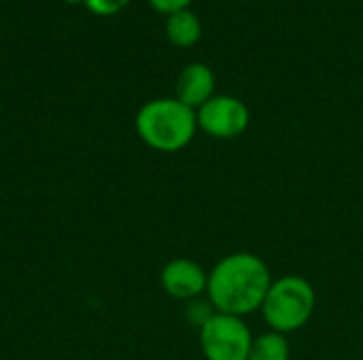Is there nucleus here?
<instances>
[{
  "label": "nucleus",
  "instance_id": "nucleus-4",
  "mask_svg": "<svg viewBox=\"0 0 363 360\" xmlns=\"http://www.w3.org/2000/svg\"><path fill=\"white\" fill-rule=\"evenodd\" d=\"M198 333L200 350L206 360H249L255 335L240 316L215 312Z\"/></svg>",
  "mask_w": 363,
  "mask_h": 360
},
{
  "label": "nucleus",
  "instance_id": "nucleus-3",
  "mask_svg": "<svg viewBox=\"0 0 363 360\" xmlns=\"http://www.w3.org/2000/svg\"><path fill=\"white\" fill-rule=\"evenodd\" d=\"M317 308L315 286L296 274L272 280L266 299L262 303V316L270 331L289 335L308 325Z\"/></svg>",
  "mask_w": 363,
  "mask_h": 360
},
{
  "label": "nucleus",
  "instance_id": "nucleus-13",
  "mask_svg": "<svg viewBox=\"0 0 363 360\" xmlns=\"http://www.w3.org/2000/svg\"><path fill=\"white\" fill-rule=\"evenodd\" d=\"M64 2H68V4H79V2H85V0H64Z\"/></svg>",
  "mask_w": 363,
  "mask_h": 360
},
{
  "label": "nucleus",
  "instance_id": "nucleus-7",
  "mask_svg": "<svg viewBox=\"0 0 363 360\" xmlns=\"http://www.w3.org/2000/svg\"><path fill=\"white\" fill-rule=\"evenodd\" d=\"M215 87H217V79L211 66L202 62H191L177 76L174 98L181 100L185 106L198 110L202 104H206L215 95Z\"/></svg>",
  "mask_w": 363,
  "mask_h": 360
},
{
  "label": "nucleus",
  "instance_id": "nucleus-5",
  "mask_svg": "<svg viewBox=\"0 0 363 360\" xmlns=\"http://www.w3.org/2000/svg\"><path fill=\"white\" fill-rule=\"evenodd\" d=\"M198 129L217 140H234L249 129L251 110L236 95H213L196 110Z\"/></svg>",
  "mask_w": 363,
  "mask_h": 360
},
{
  "label": "nucleus",
  "instance_id": "nucleus-1",
  "mask_svg": "<svg viewBox=\"0 0 363 360\" xmlns=\"http://www.w3.org/2000/svg\"><path fill=\"white\" fill-rule=\"evenodd\" d=\"M272 284L268 263L253 252H232L208 272L206 299L215 312L249 316L262 310Z\"/></svg>",
  "mask_w": 363,
  "mask_h": 360
},
{
  "label": "nucleus",
  "instance_id": "nucleus-12",
  "mask_svg": "<svg viewBox=\"0 0 363 360\" xmlns=\"http://www.w3.org/2000/svg\"><path fill=\"white\" fill-rule=\"evenodd\" d=\"M194 0H149V4L157 11V13H162V15H172V13H177V11H185V8H189V4H191Z\"/></svg>",
  "mask_w": 363,
  "mask_h": 360
},
{
  "label": "nucleus",
  "instance_id": "nucleus-9",
  "mask_svg": "<svg viewBox=\"0 0 363 360\" xmlns=\"http://www.w3.org/2000/svg\"><path fill=\"white\" fill-rule=\"evenodd\" d=\"M249 360H291V346L287 342V335L277 331L255 335Z\"/></svg>",
  "mask_w": 363,
  "mask_h": 360
},
{
  "label": "nucleus",
  "instance_id": "nucleus-11",
  "mask_svg": "<svg viewBox=\"0 0 363 360\" xmlns=\"http://www.w3.org/2000/svg\"><path fill=\"white\" fill-rule=\"evenodd\" d=\"M130 4V0H85V6L100 17H111L123 11Z\"/></svg>",
  "mask_w": 363,
  "mask_h": 360
},
{
  "label": "nucleus",
  "instance_id": "nucleus-6",
  "mask_svg": "<svg viewBox=\"0 0 363 360\" xmlns=\"http://www.w3.org/2000/svg\"><path fill=\"white\" fill-rule=\"evenodd\" d=\"M160 284L168 297L187 303L206 295L208 272L194 259L177 257L162 267Z\"/></svg>",
  "mask_w": 363,
  "mask_h": 360
},
{
  "label": "nucleus",
  "instance_id": "nucleus-8",
  "mask_svg": "<svg viewBox=\"0 0 363 360\" xmlns=\"http://www.w3.org/2000/svg\"><path fill=\"white\" fill-rule=\"evenodd\" d=\"M166 36L174 47L189 49V47L198 45L202 38V21L189 8L177 11L166 17Z\"/></svg>",
  "mask_w": 363,
  "mask_h": 360
},
{
  "label": "nucleus",
  "instance_id": "nucleus-2",
  "mask_svg": "<svg viewBox=\"0 0 363 360\" xmlns=\"http://www.w3.org/2000/svg\"><path fill=\"white\" fill-rule=\"evenodd\" d=\"M138 138L157 153L183 151L198 132L196 110L177 98H155L145 102L134 119Z\"/></svg>",
  "mask_w": 363,
  "mask_h": 360
},
{
  "label": "nucleus",
  "instance_id": "nucleus-10",
  "mask_svg": "<svg viewBox=\"0 0 363 360\" xmlns=\"http://www.w3.org/2000/svg\"><path fill=\"white\" fill-rule=\"evenodd\" d=\"M215 314V308L211 306V301L206 299V295H204V299L202 297H198V299H194V301H187V308H185V320L191 325V327H196V329H200L211 316Z\"/></svg>",
  "mask_w": 363,
  "mask_h": 360
}]
</instances>
